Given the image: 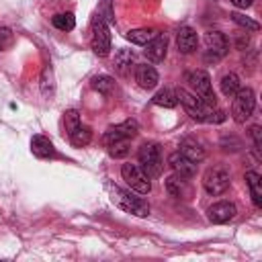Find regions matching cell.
<instances>
[{
  "label": "cell",
  "mask_w": 262,
  "mask_h": 262,
  "mask_svg": "<svg viewBox=\"0 0 262 262\" xmlns=\"http://www.w3.org/2000/svg\"><path fill=\"white\" fill-rule=\"evenodd\" d=\"M186 82H188V86L194 90L192 94H196L205 104H209L211 108L215 106V102H217V96H215V92H213V86H211V78H209V74L205 72V70H194V72H188L186 74Z\"/></svg>",
  "instance_id": "1"
},
{
  "label": "cell",
  "mask_w": 262,
  "mask_h": 262,
  "mask_svg": "<svg viewBox=\"0 0 262 262\" xmlns=\"http://www.w3.org/2000/svg\"><path fill=\"white\" fill-rule=\"evenodd\" d=\"M254 106H256V94L252 88H239L233 96V104H231V117L235 123H246L252 113H254Z\"/></svg>",
  "instance_id": "2"
},
{
  "label": "cell",
  "mask_w": 262,
  "mask_h": 262,
  "mask_svg": "<svg viewBox=\"0 0 262 262\" xmlns=\"http://www.w3.org/2000/svg\"><path fill=\"white\" fill-rule=\"evenodd\" d=\"M111 199H113V203H115L119 209H123L125 213H133V215H137V217H147V215H149V205H147L143 199L133 196L129 190H123V188L115 186Z\"/></svg>",
  "instance_id": "3"
},
{
  "label": "cell",
  "mask_w": 262,
  "mask_h": 262,
  "mask_svg": "<svg viewBox=\"0 0 262 262\" xmlns=\"http://www.w3.org/2000/svg\"><path fill=\"white\" fill-rule=\"evenodd\" d=\"M229 182H231L229 170L225 166H221V164L211 166L203 174V186H205V190L209 194H223L229 188Z\"/></svg>",
  "instance_id": "4"
},
{
  "label": "cell",
  "mask_w": 262,
  "mask_h": 262,
  "mask_svg": "<svg viewBox=\"0 0 262 262\" xmlns=\"http://www.w3.org/2000/svg\"><path fill=\"white\" fill-rule=\"evenodd\" d=\"M137 160L141 164V170L151 178V176H160L162 174V158H160V147L154 141H147L139 147L137 151Z\"/></svg>",
  "instance_id": "5"
},
{
  "label": "cell",
  "mask_w": 262,
  "mask_h": 262,
  "mask_svg": "<svg viewBox=\"0 0 262 262\" xmlns=\"http://www.w3.org/2000/svg\"><path fill=\"white\" fill-rule=\"evenodd\" d=\"M121 176L123 180L127 182V186L139 194H147L151 190V182H149V176L141 170V166L137 164H123L121 166Z\"/></svg>",
  "instance_id": "6"
},
{
  "label": "cell",
  "mask_w": 262,
  "mask_h": 262,
  "mask_svg": "<svg viewBox=\"0 0 262 262\" xmlns=\"http://www.w3.org/2000/svg\"><path fill=\"white\" fill-rule=\"evenodd\" d=\"M92 49L98 57H106L111 51V33L102 16H94L92 20Z\"/></svg>",
  "instance_id": "7"
},
{
  "label": "cell",
  "mask_w": 262,
  "mask_h": 262,
  "mask_svg": "<svg viewBox=\"0 0 262 262\" xmlns=\"http://www.w3.org/2000/svg\"><path fill=\"white\" fill-rule=\"evenodd\" d=\"M176 96H178V100L184 104L186 113H188L192 119H196V121H207L211 106L205 104L196 94H192V92H188V90H184V88H178V90H176Z\"/></svg>",
  "instance_id": "8"
},
{
  "label": "cell",
  "mask_w": 262,
  "mask_h": 262,
  "mask_svg": "<svg viewBox=\"0 0 262 262\" xmlns=\"http://www.w3.org/2000/svg\"><path fill=\"white\" fill-rule=\"evenodd\" d=\"M205 47H207V53H209V59H221L227 49H229V43H227V37L219 31H209L205 35Z\"/></svg>",
  "instance_id": "9"
},
{
  "label": "cell",
  "mask_w": 262,
  "mask_h": 262,
  "mask_svg": "<svg viewBox=\"0 0 262 262\" xmlns=\"http://www.w3.org/2000/svg\"><path fill=\"white\" fill-rule=\"evenodd\" d=\"M166 49H168V37L166 35H154L147 43H145V57L154 63L162 61L166 57Z\"/></svg>",
  "instance_id": "10"
},
{
  "label": "cell",
  "mask_w": 262,
  "mask_h": 262,
  "mask_svg": "<svg viewBox=\"0 0 262 262\" xmlns=\"http://www.w3.org/2000/svg\"><path fill=\"white\" fill-rule=\"evenodd\" d=\"M207 217H209L211 223H227V221H231L235 217V205L227 203V201L215 203V205L209 207Z\"/></svg>",
  "instance_id": "11"
},
{
  "label": "cell",
  "mask_w": 262,
  "mask_h": 262,
  "mask_svg": "<svg viewBox=\"0 0 262 262\" xmlns=\"http://www.w3.org/2000/svg\"><path fill=\"white\" fill-rule=\"evenodd\" d=\"M196 45H199L196 31L192 27H180V31L176 33V47H178V51L188 55V53H192L196 49Z\"/></svg>",
  "instance_id": "12"
},
{
  "label": "cell",
  "mask_w": 262,
  "mask_h": 262,
  "mask_svg": "<svg viewBox=\"0 0 262 262\" xmlns=\"http://www.w3.org/2000/svg\"><path fill=\"white\" fill-rule=\"evenodd\" d=\"M168 164H170V168L174 170V174H178V176H182V178H190V176H194V172H196V164H192L188 158H184L180 151H174V154H170L168 156Z\"/></svg>",
  "instance_id": "13"
},
{
  "label": "cell",
  "mask_w": 262,
  "mask_h": 262,
  "mask_svg": "<svg viewBox=\"0 0 262 262\" xmlns=\"http://www.w3.org/2000/svg\"><path fill=\"white\" fill-rule=\"evenodd\" d=\"M135 82L139 84V88H143V90H151V88L158 86L160 76H158V72H156L154 66L143 63V66H137V70H135Z\"/></svg>",
  "instance_id": "14"
},
{
  "label": "cell",
  "mask_w": 262,
  "mask_h": 262,
  "mask_svg": "<svg viewBox=\"0 0 262 262\" xmlns=\"http://www.w3.org/2000/svg\"><path fill=\"white\" fill-rule=\"evenodd\" d=\"M178 151H180L184 158H188L192 164H196V162H201V160L205 158V149H203V145H201L196 139H192V137L182 139Z\"/></svg>",
  "instance_id": "15"
},
{
  "label": "cell",
  "mask_w": 262,
  "mask_h": 262,
  "mask_svg": "<svg viewBox=\"0 0 262 262\" xmlns=\"http://www.w3.org/2000/svg\"><path fill=\"white\" fill-rule=\"evenodd\" d=\"M31 151H33V156L43 158V160L55 156L53 143H51L47 137H43V135H33V139H31Z\"/></svg>",
  "instance_id": "16"
},
{
  "label": "cell",
  "mask_w": 262,
  "mask_h": 262,
  "mask_svg": "<svg viewBox=\"0 0 262 262\" xmlns=\"http://www.w3.org/2000/svg\"><path fill=\"white\" fill-rule=\"evenodd\" d=\"M246 182H248V188H250L254 205L260 209L262 207V178H260V174L254 172V170L246 172Z\"/></svg>",
  "instance_id": "17"
},
{
  "label": "cell",
  "mask_w": 262,
  "mask_h": 262,
  "mask_svg": "<svg viewBox=\"0 0 262 262\" xmlns=\"http://www.w3.org/2000/svg\"><path fill=\"white\" fill-rule=\"evenodd\" d=\"M151 100H154V104L164 106V108H172V106H176V104H178L176 90H172V88H164V90L156 92V96H154Z\"/></svg>",
  "instance_id": "18"
},
{
  "label": "cell",
  "mask_w": 262,
  "mask_h": 262,
  "mask_svg": "<svg viewBox=\"0 0 262 262\" xmlns=\"http://www.w3.org/2000/svg\"><path fill=\"white\" fill-rule=\"evenodd\" d=\"M239 88H242V84H239L237 74L229 72V74H225V76L221 78V92H223L227 98H233V96H235V92H237Z\"/></svg>",
  "instance_id": "19"
},
{
  "label": "cell",
  "mask_w": 262,
  "mask_h": 262,
  "mask_svg": "<svg viewBox=\"0 0 262 262\" xmlns=\"http://www.w3.org/2000/svg\"><path fill=\"white\" fill-rule=\"evenodd\" d=\"M92 88H94L96 92H100V94L108 96V94L113 92V88H115V80H113L111 76H106V74L94 76V78H92Z\"/></svg>",
  "instance_id": "20"
},
{
  "label": "cell",
  "mask_w": 262,
  "mask_h": 262,
  "mask_svg": "<svg viewBox=\"0 0 262 262\" xmlns=\"http://www.w3.org/2000/svg\"><path fill=\"white\" fill-rule=\"evenodd\" d=\"M90 139H92V129L86 127V125H80V127L70 135V141H72V145H76V147H84V145H88Z\"/></svg>",
  "instance_id": "21"
},
{
  "label": "cell",
  "mask_w": 262,
  "mask_h": 262,
  "mask_svg": "<svg viewBox=\"0 0 262 262\" xmlns=\"http://www.w3.org/2000/svg\"><path fill=\"white\" fill-rule=\"evenodd\" d=\"M131 63H133V53H131L129 49H121V51L115 55V70H117L119 74L125 76V74L129 72Z\"/></svg>",
  "instance_id": "22"
},
{
  "label": "cell",
  "mask_w": 262,
  "mask_h": 262,
  "mask_svg": "<svg viewBox=\"0 0 262 262\" xmlns=\"http://www.w3.org/2000/svg\"><path fill=\"white\" fill-rule=\"evenodd\" d=\"M154 35H156L154 29H133V31L127 33V39L131 43H135V45H145Z\"/></svg>",
  "instance_id": "23"
},
{
  "label": "cell",
  "mask_w": 262,
  "mask_h": 262,
  "mask_svg": "<svg viewBox=\"0 0 262 262\" xmlns=\"http://www.w3.org/2000/svg\"><path fill=\"white\" fill-rule=\"evenodd\" d=\"M51 23H53V27L59 29V31H72L74 25H76V18H74L72 12H61V14H55V16L51 18Z\"/></svg>",
  "instance_id": "24"
},
{
  "label": "cell",
  "mask_w": 262,
  "mask_h": 262,
  "mask_svg": "<svg viewBox=\"0 0 262 262\" xmlns=\"http://www.w3.org/2000/svg\"><path fill=\"white\" fill-rule=\"evenodd\" d=\"M166 190L172 194V196H180L184 192V178L178 176V174H172L166 178Z\"/></svg>",
  "instance_id": "25"
},
{
  "label": "cell",
  "mask_w": 262,
  "mask_h": 262,
  "mask_svg": "<svg viewBox=\"0 0 262 262\" xmlns=\"http://www.w3.org/2000/svg\"><path fill=\"white\" fill-rule=\"evenodd\" d=\"M63 125H66V131H68V135H72L80 125H82V121H80V113L76 111V108H72V111H66V115H63Z\"/></svg>",
  "instance_id": "26"
},
{
  "label": "cell",
  "mask_w": 262,
  "mask_h": 262,
  "mask_svg": "<svg viewBox=\"0 0 262 262\" xmlns=\"http://www.w3.org/2000/svg\"><path fill=\"white\" fill-rule=\"evenodd\" d=\"M123 137H127V139H131V137H135L137 135V129H139V125H137V121H133V119H127V121H123V123H119V125H113Z\"/></svg>",
  "instance_id": "27"
},
{
  "label": "cell",
  "mask_w": 262,
  "mask_h": 262,
  "mask_svg": "<svg viewBox=\"0 0 262 262\" xmlns=\"http://www.w3.org/2000/svg\"><path fill=\"white\" fill-rule=\"evenodd\" d=\"M106 147H108V154L113 158H125L129 154V139H119V141L106 143Z\"/></svg>",
  "instance_id": "28"
},
{
  "label": "cell",
  "mask_w": 262,
  "mask_h": 262,
  "mask_svg": "<svg viewBox=\"0 0 262 262\" xmlns=\"http://www.w3.org/2000/svg\"><path fill=\"white\" fill-rule=\"evenodd\" d=\"M229 16H231V20H233L235 25H239V27H244V29H248V31H258V29H260V25H258L256 20H252L250 16H246V14L231 12Z\"/></svg>",
  "instance_id": "29"
},
{
  "label": "cell",
  "mask_w": 262,
  "mask_h": 262,
  "mask_svg": "<svg viewBox=\"0 0 262 262\" xmlns=\"http://www.w3.org/2000/svg\"><path fill=\"white\" fill-rule=\"evenodd\" d=\"M250 135H252V139H254V149H256V156L260 158L258 149H260V145H262V129H260L258 125H254V127L250 129Z\"/></svg>",
  "instance_id": "30"
},
{
  "label": "cell",
  "mask_w": 262,
  "mask_h": 262,
  "mask_svg": "<svg viewBox=\"0 0 262 262\" xmlns=\"http://www.w3.org/2000/svg\"><path fill=\"white\" fill-rule=\"evenodd\" d=\"M12 43V33L6 27H0V51H4Z\"/></svg>",
  "instance_id": "31"
},
{
  "label": "cell",
  "mask_w": 262,
  "mask_h": 262,
  "mask_svg": "<svg viewBox=\"0 0 262 262\" xmlns=\"http://www.w3.org/2000/svg\"><path fill=\"white\" fill-rule=\"evenodd\" d=\"M104 12V18H108V20H115V16H113V10H111V0H102V6L98 8V14H102Z\"/></svg>",
  "instance_id": "32"
},
{
  "label": "cell",
  "mask_w": 262,
  "mask_h": 262,
  "mask_svg": "<svg viewBox=\"0 0 262 262\" xmlns=\"http://www.w3.org/2000/svg\"><path fill=\"white\" fill-rule=\"evenodd\" d=\"M207 121H211V123H221V121H225V113L223 111H209V117H207Z\"/></svg>",
  "instance_id": "33"
},
{
  "label": "cell",
  "mask_w": 262,
  "mask_h": 262,
  "mask_svg": "<svg viewBox=\"0 0 262 262\" xmlns=\"http://www.w3.org/2000/svg\"><path fill=\"white\" fill-rule=\"evenodd\" d=\"M231 2H233V6H237V8H248V6H252L254 0H231Z\"/></svg>",
  "instance_id": "34"
}]
</instances>
